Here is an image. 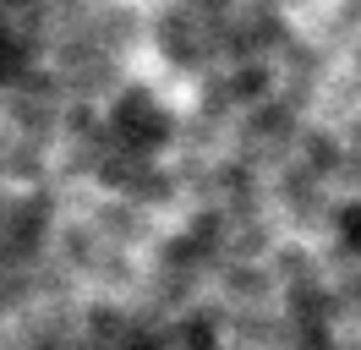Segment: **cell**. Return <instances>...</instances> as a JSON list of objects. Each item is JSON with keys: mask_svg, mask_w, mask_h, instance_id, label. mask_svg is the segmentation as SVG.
Here are the masks:
<instances>
[{"mask_svg": "<svg viewBox=\"0 0 361 350\" xmlns=\"http://www.w3.org/2000/svg\"><path fill=\"white\" fill-rule=\"evenodd\" d=\"M345 246H356V252H361V203L345 214Z\"/></svg>", "mask_w": 361, "mask_h": 350, "instance_id": "obj_1", "label": "cell"}]
</instances>
